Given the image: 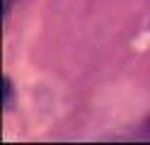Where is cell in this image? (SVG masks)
I'll list each match as a JSON object with an SVG mask.
<instances>
[{"instance_id": "cell-1", "label": "cell", "mask_w": 150, "mask_h": 145, "mask_svg": "<svg viewBox=\"0 0 150 145\" xmlns=\"http://www.w3.org/2000/svg\"><path fill=\"white\" fill-rule=\"evenodd\" d=\"M12 102H15V87H12V80L10 77H3V109L10 111L12 109Z\"/></svg>"}, {"instance_id": "cell-2", "label": "cell", "mask_w": 150, "mask_h": 145, "mask_svg": "<svg viewBox=\"0 0 150 145\" xmlns=\"http://www.w3.org/2000/svg\"><path fill=\"white\" fill-rule=\"evenodd\" d=\"M148 131H150V121H148Z\"/></svg>"}]
</instances>
